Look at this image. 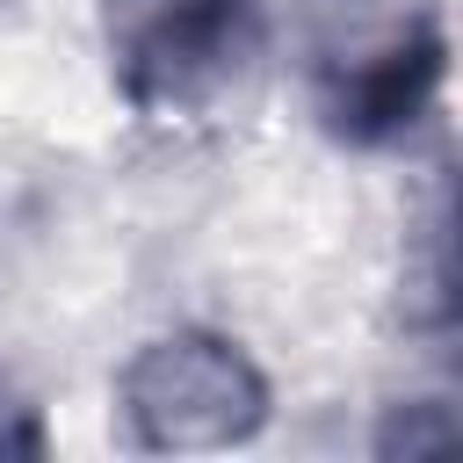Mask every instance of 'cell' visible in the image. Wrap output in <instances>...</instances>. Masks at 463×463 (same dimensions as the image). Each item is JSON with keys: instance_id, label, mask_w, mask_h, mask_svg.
I'll use <instances>...</instances> for the list:
<instances>
[{"instance_id": "1", "label": "cell", "mask_w": 463, "mask_h": 463, "mask_svg": "<svg viewBox=\"0 0 463 463\" xmlns=\"http://www.w3.org/2000/svg\"><path fill=\"white\" fill-rule=\"evenodd\" d=\"M297 87L340 152L405 145L449 87L441 0H289Z\"/></svg>"}, {"instance_id": "2", "label": "cell", "mask_w": 463, "mask_h": 463, "mask_svg": "<svg viewBox=\"0 0 463 463\" xmlns=\"http://www.w3.org/2000/svg\"><path fill=\"white\" fill-rule=\"evenodd\" d=\"M268 369L210 326H174L130 347L116 369V427L137 456H210L268 434Z\"/></svg>"}, {"instance_id": "3", "label": "cell", "mask_w": 463, "mask_h": 463, "mask_svg": "<svg viewBox=\"0 0 463 463\" xmlns=\"http://www.w3.org/2000/svg\"><path fill=\"white\" fill-rule=\"evenodd\" d=\"M109 80L130 116L210 109L260 51V0H94Z\"/></svg>"}, {"instance_id": "4", "label": "cell", "mask_w": 463, "mask_h": 463, "mask_svg": "<svg viewBox=\"0 0 463 463\" xmlns=\"http://www.w3.org/2000/svg\"><path fill=\"white\" fill-rule=\"evenodd\" d=\"M463 441V420L441 405V398H412V405H391L383 412V427L369 434V449L383 456V463H420V456H434V449H456Z\"/></svg>"}, {"instance_id": "5", "label": "cell", "mask_w": 463, "mask_h": 463, "mask_svg": "<svg viewBox=\"0 0 463 463\" xmlns=\"http://www.w3.org/2000/svg\"><path fill=\"white\" fill-rule=\"evenodd\" d=\"M51 449V434H43V412L29 405V391L0 369V463H36Z\"/></svg>"}]
</instances>
